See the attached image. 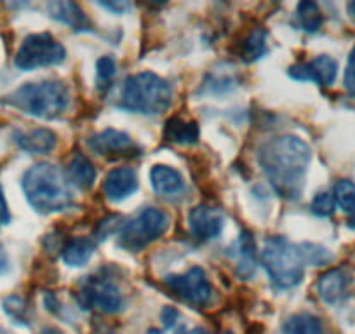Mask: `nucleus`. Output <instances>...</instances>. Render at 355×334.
Here are the masks:
<instances>
[{
	"instance_id": "nucleus-1",
	"label": "nucleus",
	"mask_w": 355,
	"mask_h": 334,
	"mask_svg": "<svg viewBox=\"0 0 355 334\" xmlns=\"http://www.w3.org/2000/svg\"><path fill=\"white\" fill-rule=\"evenodd\" d=\"M310 160V146L298 136H275L258 148V162L263 173L275 192L289 200L302 195Z\"/></svg>"
},
{
	"instance_id": "nucleus-2",
	"label": "nucleus",
	"mask_w": 355,
	"mask_h": 334,
	"mask_svg": "<svg viewBox=\"0 0 355 334\" xmlns=\"http://www.w3.org/2000/svg\"><path fill=\"white\" fill-rule=\"evenodd\" d=\"M23 192L30 206L42 214L61 213L73 202V193L60 167L53 164H35L23 175Z\"/></svg>"
},
{
	"instance_id": "nucleus-3",
	"label": "nucleus",
	"mask_w": 355,
	"mask_h": 334,
	"mask_svg": "<svg viewBox=\"0 0 355 334\" xmlns=\"http://www.w3.org/2000/svg\"><path fill=\"white\" fill-rule=\"evenodd\" d=\"M6 103L32 117L53 121L61 117L70 105L68 87L60 80L30 82L6 96Z\"/></svg>"
},
{
	"instance_id": "nucleus-4",
	"label": "nucleus",
	"mask_w": 355,
	"mask_h": 334,
	"mask_svg": "<svg viewBox=\"0 0 355 334\" xmlns=\"http://www.w3.org/2000/svg\"><path fill=\"white\" fill-rule=\"evenodd\" d=\"M173 101V89L159 75L143 71L125 78L119 107L143 115H159Z\"/></svg>"
},
{
	"instance_id": "nucleus-5",
	"label": "nucleus",
	"mask_w": 355,
	"mask_h": 334,
	"mask_svg": "<svg viewBox=\"0 0 355 334\" xmlns=\"http://www.w3.org/2000/svg\"><path fill=\"white\" fill-rule=\"evenodd\" d=\"M261 263L277 289L296 288L305 277V263L298 251L284 237H272L265 242L261 251Z\"/></svg>"
},
{
	"instance_id": "nucleus-6",
	"label": "nucleus",
	"mask_w": 355,
	"mask_h": 334,
	"mask_svg": "<svg viewBox=\"0 0 355 334\" xmlns=\"http://www.w3.org/2000/svg\"><path fill=\"white\" fill-rule=\"evenodd\" d=\"M167 230V214L157 207H146L119 231V247L138 253Z\"/></svg>"
},
{
	"instance_id": "nucleus-7",
	"label": "nucleus",
	"mask_w": 355,
	"mask_h": 334,
	"mask_svg": "<svg viewBox=\"0 0 355 334\" xmlns=\"http://www.w3.org/2000/svg\"><path fill=\"white\" fill-rule=\"evenodd\" d=\"M67 51L49 33H35L23 40L18 54L16 67L21 70H35L42 67H54L63 63Z\"/></svg>"
},
{
	"instance_id": "nucleus-8",
	"label": "nucleus",
	"mask_w": 355,
	"mask_h": 334,
	"mask_svg": "<svg viewBox=\"0 0 355 334\" xmlns=\"http://www.w3.org/2000/svg\"><path fill=\"white\" fill-rule=\"evenodd\" d=\"M164 284L190 305L204 306L213 298V285H211L206 272L199 267L190 268L185 274L167 275L164 279Z\"/></svg>"
},
{
	"instance_id": "nucleus-9",
	"label": "nucleus",
	"mask_w": 355,
	"mask_h": 334,
	"mask_svg": "<svg viewBox=\"0 0 355 334\" xmlns=\"http://www.w3.org/2000/svg\"><path fill=\"white\" fill-rule=\"evenodd\" d=\"M80 301L84 308H96L105 313H117L124 305L122 292L108 279L89 277L80 285Z\"/></svg>"
},
{
	"instance_id": "nucleus-10",
	"label": "nucleus",
	"mask_w": 355,
	"mask_h": 334,
	"mask_svg": "<svg viewBox=\"0 0 355 334\" xmlns=\"http://www.w3.org/2000/svg\"><path fill=\"white\" fill-rule=\"evenodd\" d=\"M338 63L327 54L313 58L306 63L295 64L288 70V75L295 80H312L319 86H331L336 78Z\"/></svg>"
},
{
	"instance_id": "nucleus-11",
	"label": "nucleus",
	"mask_w": 355,
	"mask_h": 334,
	"mask_svg": "<svg viewBox=\"0 0 355 334\" xmlns=\"http://www.w3.org/2000/svg\"><path fill=\"white\" fill-rule=\"evenodd\" d=\"M225 216L220 209L209 206H197L189 214L190 234L199 240H213L223 231Z\"/></svg>"
},
{
	"instance_id": "nucleus-12",
	"label": "nucleus",
	"mask_w": 355,
	"mask_h": 334,
	"mask_svg": "<svg viewBox=\"0 0 355 334\" xmlns=\"http://www.w3.org/2000/svg\"><path fill=\"white\" fill-rule=\"evenodd\" d=\"M87 145L93 152L103 157H122L136 150V145L131 139V136L122 131H117V129H105V131L91 136Z\"/></svg>"
},
{
	"instance_id": "nucleus-13",
	"label": "nucleus",
	"mask_w": 355,
	"mask_h": 334,
	"mask_svg": "<svg viewBox=\"0 0 355 334\" xmlns=\"http://www.w3.org/2000/svg\"><path fill=\"white\" fill-rule=\"evenodd\" d=\"M138 190V176L131 167H117L107 175L103 192L110 200H124Z\"/></svg>"
},
{
	"instance_id": "nucleus-14",
	"label": "nucleus",
	"mask_w": 355,
	"mask_h": 334,
	"mask_svg": "<svg viewBox=\"0 0 355 334\" xmlns=\"http://www.w3.org/2000/svg\"><path fill=\"white\" fill-rule=\"evenodd\" d=\"M350 284L352 277L348 275V272L343 270V268H334V270L326 272V274L319 279L317 292H319V296L322 298V301L334 305V303L341 301V299L347 296Z\"/></svg>"
},
{
	"instance_id": "nucleus-15",
	"label": "nucleus",
	"mask_w": 355,
	"mask_h": 334,
	"mask_svg": "<svg viewBox=\"0 0 355 334\" xmlns=\"http://www.w3.org/2000/svg\"><path fill=\"white\" fill-rule=\"evenodd\" d=\"M150 182L153 190L162 197H178L185 192V182L182 175L169 166L157 164L150 171Z\"/></svg>"
},
{
	"instance_id": "nucleus-16",
	"label": "nucleus",
	"mask_w": 355,
	"mask_h": 334,
	"mask_svg": "<svg viewBox=\"0 0 355 334\" xmlns=\"http://www.w3.org/2000/svg\"><path fill=\"white\" fill-rule=\"evenodd\" d=\"M15 141L28 153H49L56 146V134L49 129H32L26 132H15Z\"/></svg>"
},
{
	"instance_id": "nucleus-17",
	"label": "nucleus",
	"mask_w": 355,
	"mask_h": 334,
	"mask_svg": "<svg viewBox=\"0 0 355 334\" xmlns=\"http://www.w3.org/2000/svg\"><path fill=\"white\" fill-rule=\"evenodd\" d=\"M96 244L87 237H75L64 244L61 258L68 267H84L94 254Z\"/></svg>"
},
{
	"instance_id": "nucleus-18",
	"label": "nucleus",
	"mask_w": 355,
	"mask_h": 334,
	"mask_svg": "<svg viewBox=\"0 0 355 334\" xmlns=\"http://www.w3.org/2000/svg\"><path fill=\"white\" fill-rule=\"evenodd\" d=\"M235 261H237V274L242 279H249L256 270V245L251 234L244 231L235 242Z\"/></svg>"
},
{
	"instance_id": "nucleus-19",
	"label": "nucleus",
	"mask_w": 355,
	"mask_h": 334,
	"mask_svg": "<svg viewBox=\"0 0 355 334\" xmlns=\"http://www.w3.org/2000/svg\"><path fill=\"white\" fill-rule=\"evenodd\" d=\"M47 11H49L51 18L71 26L73 30H85L89 26L84 12L73 2H51L47 6Z\"/></svg>"
},
{
	"instance_id": "nucleus-20",
	"label": "nucleus",
	"mask_w": 355,
	"mask_h": 334,
	"mask_svg": "<svg viewBox=\"0 0 355 334\" xmlns=\"http://www.w3.org/2000/svg\"><path fill=\"white\" fill-rule=\"evenodd\" d=\"M67 176L75 186L85 190L93 186L94 179H96V169L91 164V160L85 159L84 155H77L68 164Z\"/></svg>"
},
{
	"instance_id": "nucleus-21",
	"label": "nucleus",
	"mask_w": 355,
	"mask_h": 334,
	"mask_svg": "<svg viewBox=\"0 0 355 334\" xmlns=\"http://www.w3.org/2000/svg\"><path fill=\"white\" fill-rule=\"evenodd\" d=\"M282 334H324V326L312 313H298L286 320Z\"/></svg>"
},
{
	"instance_id": "nucleus-22",
	"label": "nucleus",
	"mask_w": 355,
	"mask_h": 334,
	"mask_svg": "<svg viewBox=\"0 0 355 334\" xmlns=\"http://www.w3.org/2000/svg\"><path fill=\"white\" fill-rule=\"evenodd\" d=\"M164 136L173 143L192 145V143H196L199 139V128H197L196 122H185L182 118H171L166 124Z\"/></svg>"
},
{
	"instance_id": "nucleus-23",
	"label": "nucleus",
	"mask_w": 355,
	"mask_h": 334,
	"mask_svg": "<svg viewBox=\"0 0 355 334\" xmlns=\"http://www.w3.org/2000/svg\"><path fill=\"white\" fill-rule=\"evenodd\" d=\"M296 16H298L300 26L309 33H315L322 26V12L315 2H300Z\"/></svg>"
},
{
	"instance_id": "nucleus-24",
	"label": "nucleus",
	"mask_w": 355,
	"mask_h": 334,
	"mask_svg": "<svg viewBox=\"0 0 355 334\" xmlns=\"http://www.w3.org/2000/svg\"><path fill=\"white\" fill-rule=\"evenodd\" d=\"M334 202L340 206V209L343 211L348 216L355 218V183L350 179H340V182L334 185Z\"/></svg>"
},
{
	"instance_id": "nucleus-25",
	"label": "nucleus",
	"mask_w": 355,
	"mask_h": 334,
	"mask_svg": "<svg viewBox=\"0 0 355 334\" xmlns=\"http://www.w3.org/2000/svg\"><path fill=\"white\" fill-rule=\"evenodd\" d=\"M266 32L265 30L258 28L249 35V39L245 40L244 46H242L241 56L242 60L248 61V63H252V61L259 60L266 54Z\"/></svg>"
},
{
	"instance_id": "nucleus-26",
	"label": "nucleus",
	"mask_w": 355,
	"mask_h": 334,
	"mask_svg": "<svg viewBox=\"0 0 355 334\" xmlns=\"http://www.w3.org/2000/svg\"><path fill=\"white\" fill-rule=\"evenodd\" d=\"M298 251L302 254V260L305 265H313V267H324L333 260V254L326 247L317 244H298Z\"/></svg>"
},
{
	"instance_id": "nucleus-27",
	"label": "nucleus",
	"mask_w": 355,
	"mask_h": 334,
	"mask_svg": "<svg viewBox=\"0 0 355 334\" xmlns=\"http://www.w3.org/2000/svg\"><path fill=\"white\" fill-rule=\"evenodd\" d=\"M115 73H117V67L112 58L105 56L100 58L96 63V78H98V89L107 91L110 89L112 80H114Z\"/></svg>"
},
{
	"instance_id": "nucleus-28",
	"label": "nucleus",
	"mask_w": 355,
	"mask_h": 334,
	"mask_svg": "<svg viewBox=\"0 0 355 334\" xmlns=\"http://www.w3.org/2000/svg\"><path fill=\"white\" fill-rule=\"evenodd\" d=\"M4 310L15 322L21 324V326H28V308H26L25 301L19 298H8L4 301Z\"/></svg>"
},
{
	"instance_id": "nucleus-29",
	"label": "nucleus",
	"mask_w": 355,
	"mask_h": 334,
	"mask_svg": "<svg viewBox=\"0 0 355 334\" xmlns=\"http://www.w3.org/2000/svg\"><path fill=\"white\" fill-rule=\"evenodd\" d=\"M334 197L331 195L329 192H320L313 197L312 200V213L317 214L320 218H327V216H333L334 213Z\"/></svg>"
},
{
	"instance_id": "nucleus-30",
	"label": "nucleus",
	"mask_w": 355,
	"mask_h": 334,
	"mask_svg": "<svg viewBox=\"0 0 355 334\" xmlns=\"http://www.w3.org/2000/svg\"><path fill=\"white\" fill-rule=\"evenodd\" d=\"M343 84L347 93L350 94V96H355V47L350 53V56H348L347 68H345Z\"/></svg>"
},
{
	"instance_id": "nucleus-31",
	"label": "nucleus",
	"mask_w": 355,
	"mask_h": 334,
	"mask_svg": "<svg viewBox=\"0 0 355 334\" xmlns=\"http://www.w3.org/2000/svg\"><path fill=\"white\" fill-rule=\"evenodd\" d=\"M160 317H162V322L166 327H176L178 326V320H180V312H178L176 308H173V306H166V308L162 310V313H160Z\"/></svg>"
},
{
	"instance_id": "nucleus-32",
	"label": "nucleus",
	"mask_w": 355,
	"mask_h": 334,
	"mask_svg": "<svg viewBox=\"0 0 355 334\" xmlns=\"http://www.w3.org/2000/svg\"><path fill=\"white\" fill-rule=\"evenodd\" d=\"M11 221V214H9L8 202H6L4 190H2V185H0V227L2 225H8Z\"/></svg>"
},
{
	"instance_id": "nucleus-33",
	"label": "nucleus",
	"mask_w": 355,
	"mask_h": 334,
	"mask_svg": "<svg viewBox=\"0 0 355 334\" xmlns=\"http://www.w3.org/2000/svg\"><path fill=\"white\" fill-rule=\"evenodd\" d=\"M100 6L108 9V11L115 12V15H122V12L131 9V4H128V2H100Z\"/></svg>"
},
{
	"instance_id": "nucleus-34",
	"label": "nucleus",
	"mask_w": 355,
	"mask_h": 334,
	"mask_svg": "<svg viewBox=\"0 0 355 334\" xmlns=\"http://www.w3.org/2000/svg\"><path fill=\"white\" fill-rule=\"evenodd\" d=\"M174 331H176V334H207L206 331L202 329V327H196V329H187L185 326H180V322H178V326L174 327Z\"/></svg>"
},
{
	"instance_id": "nucleus-35",
	"label": "nucleus",
	"mask_w": 355,
	"mask_h": 334,
	"mask_svg": "<svg viewBox=\"0 0 355 334\" xmlns=\"http://www.w3.org/2000/svg\"><path fill=\"white\" fill-rule=\"evenodd\" d=\"M9 272V258L6 254V251L0 247V275H4Z\"/></svg>"
},
{
	"instance_id": "nucleus-36",
	"label": "nucleus",
	"mask_w": 355,
	"mask_h": 334,
	"mask_svg": "<svg viewBox=\"0 0 355 334\" xmlns=\"http://www.w3.org/2000/svg\"><path fill=\"white\" fill-rule=\"evenodd\" d=\"M348 12H350L352 18H355V2H350V4H348Z\"/></svg>"
}]
</instances>
